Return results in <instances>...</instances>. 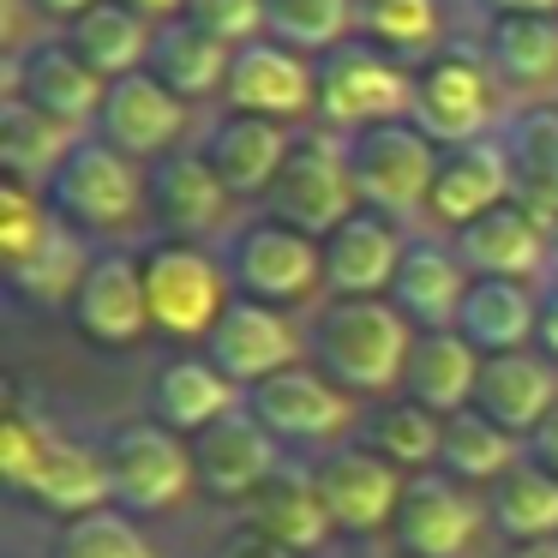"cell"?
<instances>
[{"label": "cell", "instance_id": "6da1fadb", "mask_svg": "<svg viewBox=\"0 0 558 558\" xmlns=\"http://www.w3.org/2000/svg\"><path fill=\"white\" fill-rule=\"evenodd\" d=\"M414 337L421 330L390 301H325L306 325V361L349 397H390L402 390Z\"/></svg>", "mask_w": 558, "mask_h": 558}, {"label": "cell", "instance_id": "7a4b0ae2", "mask_svg": "<svg viewBox=\"0 0 558 558\" xmlns=\"http://www.w3.org/2000/svg\"><path fill=\"white\" fill-rule=\"evenodd\" d=\"M342 157H349L361 210L409 222V217H421L426 198H433L438 157H445V150H438L414 121H385V126H366V133L342 138Z\"/></svg>", "mask_w": 558, "mask_h": 558}, {"label": "cell", "instance_id": "3957f363", "mask_svg": "<svg viewBox=\"0 0 558 558\" xmlns=\"http://www.w3.org/2000/svg\"><path fill=\"white\" fill-rule=\"evenodd\" d=\"M409 114H414V73L397 54L373 49L361 37L318 54V126L349 138L385 121H409Z\"/></svg>", "mask_w": 558, "mask_h": 558}, {"label": "cell", "instance_id": "277c9868", "mask_svg": "<svg viewBox=\"0 0 558 558\" xmlns=\"http://www.w3.org/2000/svg\"><path fill=\"white\" fill-rule=\"evenodd\" d=\"M354 210H361V193H354L342 138L318 133V126L313 133H294L289 162H282L277 186L265 193V217L306 234V241H330Z\"/></svg>", "mask_w": 558, "mask_h": 558}, {"label": "cell", "instance_id": "5b68a950", "mask_svg": "<svg viewBox=\"0 0 558 558\" xmlns=\"http://www.w3.org/2000/svg\"><path fill=\"white\" fill-rule=\"evenodd\" d=\"M138 277H145L150 301V330L162 337L205 342L217 330L229 294V265H217V253H205L198 241H157L138 253Z\"/></svg>", "mask_w": 558, "mask_h": 558}, {"label": "cell", "instance_id": "8992f818", "mask_svg": "<svg viewBox=\"0 0 558 558\" xmlns=\"http://www.w3.org/2000/svg\"><path fill=\"white\" fill-rule=\"evenodd\" d=\"M102 457H109L114 505L133 510V517H162L198 493L193 438L169 433L162 421H121L102 438Z\"/></svg>", "mask_w": 558, "mask_h": 558}, {"label": "cell", "instance_id": "52a82bcc", "mask_svg": "<svg viewBox=\"0 0 558 558\" xmlns=\"http://www.w3.org/2000/svg\"><path fill=\"white\" fill-rule=\"evenodd\" d=\"M49 205L61 210V222L90 229V234L133 229L138 210L150 205V174L90 133L85 145L61 162V174L49 181Z\"/></svg>", "mask_w": 558, "mask_h": 558}, {"label": "cell", "instance_id": "ba28073f", "mask_svg": "<svg viewBox=\"0 0 558 558\" xmlns=\"http://www.w3.org/2000/svg\"><path fill=\"white\" fill-rule=\"evenodd\" d=\"M246 414H253L282 450H318V457H325V445L337 450L342 433L354 426V397L342 385H330L313 361H301V366H289V373H277L270 385L246 390Z\"/></svg>", "mask_w": 558, "mask_h": 558}, {"label": "cell", "instance_id": "9c48e42d", "mask_svg": "<svg viewBox=\"0 0 558 558\" xmlns=\"http://www.w3.org/2000/svg\"><path fill=\"white\" fill-rule=\"evenodd\" d=\"M493 114H498L493 66L474 61V54L445 49V54H433V61L414 73V114L409 121L421 126L438 150L493 138Z\"/></svg>", "mask_w": 558, "mask_h": 558}, {"label": "cell", "instance_id": "30bf717a", "mask_svg": "<svg viewBox=\"0 0 558 558\" xmlns=\"http://www.w3.org/2000/svg\"><path fill=\"white\" fill-rule=\"evenodd\" d=\"M229 282L246 301L294 306V301L325 289V241H306V234L258 217V222H246L229 246Z\"/></svg>", "mask_w": 558, "mask_h": 558}, {"label": "cell", "instance_id": "8fae6325", "mask_svg": "<svg viewBox=\"0 0 558 558\" xmlns=\"http://www.w3.org/2000/svg\"><path fill=\"white\" fill-rule=\"evenodd\" d=\"M205 361L217 366L234 390H258L277 373H289V366L306 361V330H294L277 306L234 294V301L222 306L217 330L205 337Z\"/></svg>", "mask_w": 558, "mask_h": 558}, {"label": "cell", "instance_id": "7c38bea8", "mask_svg": "<svg viewBox=\"0 0 558 558\" xmlns=\"http://www.w3.org/2000/svg\"><path fill=\"white\" fill-rule=\"evenodd\" d=\"M481 529H493L486 498H474V486L433 469V474H409L390 541H397V558H469Z\"/></svg>", "mask_w": 558, "mask_h": 558}, {"label": "cell", "instance_id": "4fadbf2b", "mask_svg": "<svg viewBox=\"0 0 558 558\" xmlns=\"http://www.w3.org/2000/svg\"><path fill=\"white\" fill-rule=\"evenodd\" d=\"M222 97H229V114H258V121H277V126H294L306 114L318 121V61L258 37L246 49H234Z\"/></svg>", "mask_w": 558, "mask_h": 558}, {"label": "cell", "instance_id": "5bb4252c", "mask_svg": "<svg viewBox=\"0 0 558 558\" xmlns=\"http://www.w3.org/2000/svg\"><path fill=\"white\" fill-rule=\"evenodd\" d=\"M318 493L330 505L337 534H378L397 522L402 493H409V474L397 462H385L373 445H337L313 462Z\"/></svg>", "mask_w": 558, "mask_h": 558}, {"label": "cell", "instance_id": "9a60e30c", "mask_svg": "<svg viewBox=\"0 0 558 558\" xmlns=\"http://www.w3.org/2000/svg\"><path fill=\"white\" fill-rule=\"evenodd\" d=\"M0 97H25L31 109L90 133L97 114H102V97H109V78L90 73V66L66 49V37H54V43H31V49H19L13 61H7Z\"/></svg>", "mask_w": 558, "mask_h": 558}, {"label": "cell", "instance_id": "2e32d148", "mask_svg": "<svg viewBox=\"0 0 558 558\" xmlns=\"http://www.w3.org/2000/svg\"><path fill=\"white\" fill-rule=\"evenodd\" d=\"M505 205H517V162H510L505 138H474V145H457L438 157V181L433 198H426L433 222H445L457 234Z\"/></svg>", "mask_w": 558, "mask_h": 558}, {"label": "cell", "instance_id": "e0dca14e", "mask_svg": "<svg viewBox=\"0 0 558 558\" xmlns=\"http://www.w3.org/2000/svg\"><path fill=\"white\" fill-rule=\"evenodd\" d=\"M402 229L378 210H354L325 241V289L330 301H390V282L402 270Z\"/></svg>", "mask_w": 558, "mask_h": 558}, {"label": "cell", "instance_id": "ac0fdd59", "mask_svg": "<svg viewBox=\"0 0 558 558\" xmlns=\"http://www.w3.org/2000/svg\"><path fill=\"white\" fill-rule=\"evenodd\" d=\"M90 133H97L102 145H114L121 157H133V162L169 157V145L186 133V102L174 97L162 78H150V73L114 78Z\"/></svg>", "mask_w": 558, "mask_h": 558}, {"label": "cell", "instance_id": "d6986e66", "mask_svg": "<svg viewBox=\"0 0 558 558\" xmlns=\"http://www.w3.org/2000/svg\"><path fill=\"white\" fill-rule=\"evenodd\" d=\"M193 469H198V493L234 505V498H253L282 469V445L246 409H234L229 421L193 438Z\"/></svg>", "mask_w": 558, "mask_h": 558}, {"label": "cell", "instance_id": "ffe728a7", "mask_svg": "<svg viewBox=\"0 0 558 558\" xmlns=\"http://www.w3.org/2000/svg\"><path fill=\"white\" fill-rule=\"evenodd\" d=\"M73 325L78 337L102 342V349H126L150 330V301L145 277H138V253H97L73 294Z\"/></svg>", "mask_w": 558, "mask_h": 558}, {"label": "cell", "instance_id": "44dd1931", "mask_svg": "<svg viewBox=\"0 0 558 558\" xmlns=\"http://www.w3.org/2000/svg\"><path fill=\"white\" fill-rule=\"evenodd\" d=\"M474 409H481L493 426H505L510 438L529 445L534 426L558 409V361H546L541 349L486 354L481 385H474Z\"/></svg>", "mask_w": 558, "mask_h": 558}, {"label": "cell", "instance_id": "7402d4cb", "mask_svg": "<svg viewBox=\"0 0 558 558\" xmlns=\"http://www.w3.org/2000/svg\"><path fill=\"white\" fill-rule=\"evenodd\" d=\"M246 529H258L265 541H277V546H289L294 558H306L337 534V522H330V505H325V493H318V474L306 469V462H282V469L246 498Z\"/></svg>", "mask_w": 558, "mask_h": 558}, {"label": "cell", "instance_id": "603a6c76", "mask_svg": "<svg viewBox=\"0 0 558 558\" xmlns=\"http://www.w3.org/2000/svg\"><path fill=\"white\" fill-rule=\"evenodd\" d=\"M457 258L469 265V277H498V282H541L553 277V246L546 229L522 205H505L493 217L457 229Z\"/></svg>", "mask_w": 558, "mask_h": 558}, {"label": "cell", "instance_id": "cb8c5ba5", "mask_svg": "<svg viewBox=\"0 0 558 558\" xmlns=\"http://www.w3.org/2000/svg\"><path fill=\"white\" fill-rule=\"evenodd\" d=\"M19 493H25L37 510L61 517V522L97 517V510L114 505L109 457H102V445H73V438H54V433H49L37 469H31V481L19 486Z\"/></svg>", "mask_w": 558, "mask_h": 558}, {"label": "cell", "instance_id": "d4e9b609", "mask_svg": "<svg viewBox=\"0 0 558 558\" xmlns=\"http://www.w3.org/2000/svg\"><path fill=\"white\" fill-rule=\"evenodd\" d=\"M294 133L277 121H258V114H222L205 133L198 157L217 169V181L229 186V198H265L277 186L282 162H289Z\"/></svg>", "mask_w": 558, "mask_h": 558}, {"label": "cell", "instance_id": "484cf974", "mask_svg": "<svg viewBox=\"0 0 558 558\" xmlns=\"http://www.w3.org/2000/svg\"><path fill=\"white\" fill-rule=\"evenodd\" d=\"M474 277L457 258V246L445 241H409L402 270L390 282V306L409 318L414 330H457V313L469 301Z\"/></svg>", "mask_w": 558, "mask_h": 558}, {"label": "cell", "instance_id": "4316f807", "mask_svg": "<svg viewBox=\"0 0 558 558\" xmlns=\"http://www.w3.org/2000/svg\"><path fill=\"white\" fill-rule=\"evenodd\" d=\"M481 361L486 354L474 349L469 337L457 330H421L409 349V366H402V402H421L426 414L450 421V414L474 409V385H481Z\"/></svg>", "mask_w": 558, "mask_h": 558}, {"label": "cell", "instance_id": "83f0119b", "mask_svg": "<svg viewBox=\"0 0 558 558\" xmlns=\"http://www.w3.org/2000/svg\"><path fill=\"white\" fill-rule=\"evenodd\" d=\"M234 409H246V390H234L205 354H181V361H162L150 378V421H162L169 433L198 438L217 421H229Z\"/></svg>", "mask_w": 558, "mask_h": 558}, {"label": "cell", "instance_id": "f1b7e54d", "mask_svg": "<svg viewBox=\"0 0 558 558\" xmlns=\"http://www.w3.org/2000/svg\"><path fill=\"white\" fill-rule=\"evenodd\" d=\"M150 210H157V222L169 229V241L205 246V234H217L222 222H229L234 198L205 157H162L157 169H150Z\"/></svg>", "mask_w": 558, "mask_h": 558}, {"label": "cell", "instance_id": "f546056e", "mask_svg": "<svg viewBox=\"0 0 558 558\" xmlns=\"http://www.w3.org/2000/svg\"><path fill=\"white\" fill-rule=\"evenodd\" d=\"M229 66H234L229 43L198 31L193 19H169V25H157V37H150L145 73L162 78L181 102H205V97H222V90H229Z\"/></svg>", "mask_w": 558, "mask_h": 558}, {"label": "cell", "instance_id": "4dcf8cb0", "mask_svg": "<svg viewBox=\"0 0 558 558\" xmlns=\"http://www.w3.org/2000/svg\"><path fill=\"white\" fill-rule=\"evenodd\" d=\"M85 138L90 133H78V126L31 109L25 97H0V162H7L13 181H31V186L49 193V181L61 174V162L73 157Z\"/></svg>", "mask_w": 558, "mask_h": 558}, {"label": "cell", "instance_id": "1f68e13d", "mask_svg": "<svg viewBox=\"0 0 558 558\" xmlns=\"http://www.w3.org/2000/svg\"><path fill=\"white\" fill-rule=\"evenodd\" d=\"M534 330H541V294H534V282L474 277L469 301L457 313V337H469L481 354H517L534 342Z\"/></svg>", "mask_w": 558, "mask_h": 558}, {"label": "cell", "instance_id": "d6a6232c", "mask_svg": "<svg viewBox=\"0 0 558 558\" xmlns=\"http://www.w3.org/2000/svg\"><path fill=\"white\" fill-rule=\"evenodd\" d=\"M150 37H157V25L138 19L133 7H121V0H102V7H90L85 19L66 25V49H73L97 78H109V85H114V78L145 73Z\"/></svg>", "mask_w": 558, "mask_h": 558}, {"label": "cell", "instance_id": "836d02e7", "mask_svg": "<svg viewBox=\"0 0 558 558\" xmlns=\"http://www.w3.org/2000/svg\"><path fill=\"white\" fill-rule=\"evenodd\" d=\"M486 66L498 85L517 97H546L558 90V19H493L486 31Z\"/></svg>", "mask_w": 558, "mask_h": 558}, {"label": "cell", "instance_id": "e575fe53", "mask_svg": "<svg viewBox=\"0 0 558 558\" xmlns=\"http://www.w3.org/2000/svg\"><path fill=\"white\" fill-rule=\"evenodd\" d=\"M486 522H493L510 546L558 541V474L534 469V462L522 457L498 486H486Z\"/></svg>", "mask_w": 558, "mask_h": 558}, {"label": "cell", "instance_id": "d590c367", "mask_svg": "<svg viewBox=\"0 0 558 558\" xmlns=\"http://www.w3.org/2000/svg\"><path fill=\"white\" fill-rule=\"evenodd\" d=\"M529 457L522 438H510L505 426H493L481 409H462L445 421V450H438V474L462 486H498L517 462Z\"/></svg>", "mask_w": 558, "mask_h": 558}, {"label": "cell", "instance_id": "8d00e7d4", "mask_svg": "<svg viewBox=\"0 0 558 558\" xmlns=\"http://www.w3.org/2000/svg\"><path fill=\"white\" fill-rule=\"evenodd\" d=\"M361 0H265V37L294 54H330L354 37Z\"/></svg>", "mask_w": 558, "mask_h": 558}, {"label": "cell", "instance_id": "74e56055", "mask_svg": "<svg viewBox=\"0 0 558 558\" xmlns=\"http://www.w3.org/2000/svg\"><path fill=\"white\" fill-rule=\"evenodd\" d=\"M354 37L397 54V61H414V54L438 49V37H445V7L438 0H361Z\"/></svg>", "mask_w": 558, "mask_h": 558}, {"label": "cell", "instance_id": "f35d334b", "mask_svg": "<svg viewBox=\"0 0 558 558\" xmlns=\"http://www.w3.org/2000/svg\"><path fill=\"white\" fill-rule=\"evenodd\" d=\"M366 445L378 450L385 462H397L402 474H433L438 450H445V421L426 414L421 402H385V409L366 421Z\"/></svg>", "mask_w": 558, "mask_h": 558}, {"label": "cell", "instance_id": "ab89813d", "mask_svg": "<svg viewBox=\"0 0 558 558\" xmlns=\"http://www.w3.org/2000/svg\"><path fill=\"white\" fill-rule=\"evenodd\" d=\"M54 222H61V210L49 205V193L31 181H0V253H7V277L13 270H25L31 258L43 253V241L54 234Z\"/></svg>", "mask_w": 558, "mask_h": 558}, {"label": "cell", "instance_id": "60d3db41", "mask_svg": "<svg viewBox=\"0 0 558 558\" xmlns=\"http://www.w3.org/2000/svg\"><path fill=\"white\" fill-rule=\"evenodd\" d=\"M54 558H157V541L138 529L133 510L109 505V510H97V517L61 522V534H54Z\"/></svg>", "mask_w": 558, "mask_h": 558}, {"label": "cell", "instance_id": "b9f144b4", "mask_svg": "<svg viewBox=\"0 0 558 558\" xmlns=\"http://www.w3.org/2000/svg\"><path fill=\"white\" fill-rule=\"evenodd\" d=\"M85 270H90V258H85L78 229H73V222H54V234L43 241V253L31 258L25 270H13V289H25L31 301H66V306H73Z\"/></svg>", "mask_w": 558, "mask_h": 558}, {"label": "cell", "instance_id": "7bdbcfd3", "mask_svg": "<svg viewBox=\"0 0 558 558\" xmlns=\"http://www.w3.org/2000/svg\"><path fill=\"white\" fill-rule=\"evenodd\" d=\"M198 31H210L229 49H246V43L265 37V0H186V13Z\"/></svg>", "mask_w": 558, "mask_h": 558}, {"label": "cell", "instance_id": "ee69618b", "mask_svg": "<svg viewBox=\"0 0 558 558\" xmlns=\"http://www.w3.org/2000/svg\"><path fill=\"white\" fill-rule=\"evenodd\" d=\"M43 445H49V426L31 421L25 409H7V426H0V469H7V486H13V493L31 481Z\"/></svg>", "mask_w": 558, "mask_h": 558}, {"label": "cell", "instance_id": "f6af8a7d", "mask_svg": "<svg viewBox=\"0 0 558 558\" xmlns=\"http://www.w3.org/2000/svg\"><path fill=\"white\" fill-rule=\"evenodd\" d=\"M217 558H294V553H289V546H277V541H265L258 529H246V522H241V529L217 546Z\"/></svg>", "mask_w": 558, "mask_h": 558}, {"label": "cell", "instance_id": "bcb514c9", "mask_svg": "<svg viewBox=\"0 0 558 558\" xmlns=\"http://www.w3.org/2000/svg\"><path fill=\"white\" fill-rule=\"evenodd\" d=\"M534 349H541L546 361H558V282L541 289V330H534Z\"/></svg>", "mask_w": 558, "mask_h": 558}, {"label": "cell", "instance_id": "7dc6e473", "mask_svg": "<svg viewBox=\"0 0 558 558\" xmlns=\"http://www.w3.org/2000/svg\"><path fill=\"white\" fill-rule=\"evenodd\" d=\"M529 462H534V469H546V474H558V409L546 414L541 426H534V438H529Z\"/></svg>", "mask_w": 558, "mask_h": 558}, {"label": "cell", "instance_id": "c3c4849f", "mask_svg": "<svg viewBox=\"0 0 558 558\" xmlns=\"http://www.w3.org/2000/svg\"><path fill=\"white\" fill-rule=\"evenodd\" d=\"M486 13H498V19H558V0H486Z\"/></svg>", "mask_w": 558, "mask_h": 558}, {"label": "cell", "instance_id": "681fc988", "mask_svg": "<svg viewBox=\"0 0 558 558\" xmlns=\"http://www.w3.org/2000/svg\"><path fill=\"white\" fill-rule=\"evenodd\" d=\"M121 7H133V13L150 19V25H169V19L186 13V0H121Z\"/></svg>", "mask_w": 558, "mask_h": 558}, {"label": "cell", "instance_id": "f907efd6", "mask_svg": "<svg viewBox=\"0 0 558 558\" xmlns=\"http://www.w3.org/2000/svg\"><path fill=\"white\" fill-rule=\"evenodd\" d=\"M31 7H37V13H49V19H66V25H73V19H85L90 7H102V0H31Z\"/></svg>", "mask_w": 558, "mask_h": 558}, {"label": "cell", "instance_id": "816d5d0a", "mask_svg": "<svg viewBox=\"0 0 558 558\" xmlns=\"http://www.w3.org/2000/svg\"><path fill=\"white\" fill-rule=\"evenodd\" d=\"M510 558H558V541H534V546H510Z\"/></svg>", "mask_w": 558, "mask_h": 558}, {"label": "cell", "instance_id": "f5cc1de1", "mask_svg": "<svg viewBox=\"0 0 558 558\" xmlns=\"http://www.w3.org/2000/svg\"><path fill=\"white\" fill-rule=\"evenodd\" d=\"M546 246H553V282H558V217H553V229H546Z\"/></svg>", "mask_w": 558, "mask_h": 558}]
</instances>
